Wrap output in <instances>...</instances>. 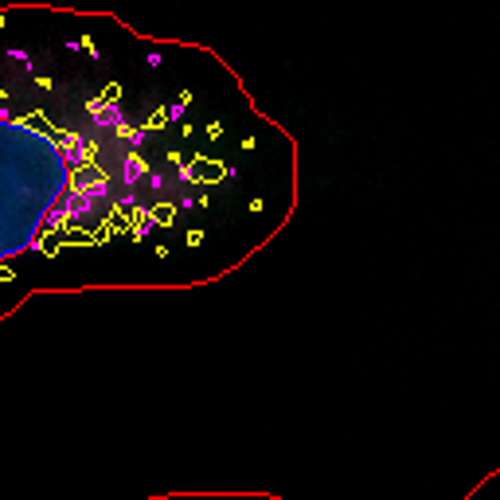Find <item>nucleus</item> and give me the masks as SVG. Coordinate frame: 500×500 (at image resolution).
<instances>
[{"instance_id":"obj_1","label":"nucleus","mask_w":500,"mask_h":500,"mask_svg":"<svg viewBox=\"0 0 500 500\" xmlns=\"http://www.w3.org/2000/svg\"><path fill=\"white\" fill-rule=\"evenodd\" d=\"M145 176L121 118L86 133L44 110H0V266L118 215Z\"/></svg>"}]
</instances>
